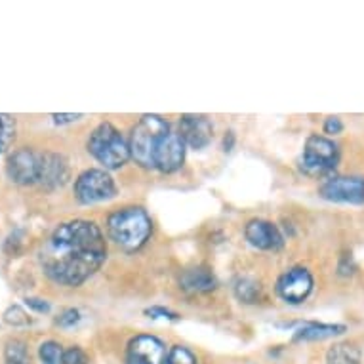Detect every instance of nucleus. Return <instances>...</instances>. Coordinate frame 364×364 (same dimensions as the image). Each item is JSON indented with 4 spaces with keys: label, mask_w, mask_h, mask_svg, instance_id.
<instances>
[{
    "label": "nucleus",
    "mask_w": 364,
    "mask_h": 364,
    "mask_svg": "<svg viewBox=\"0 0 364 364\" xmlns=\"http://www.w3.org/2000/svg\"><path fill=\"white\" fill-rule=\"evenodd\" d=\"M107 242L102 229L88 220H73L55 227L41 252L46 277L63 287H80L102 267Z\"/></svg>",
    "instance_id": "1"
},
{
    "label": "nucleus",
    "mask_w": 364,
    "mask_h": 364,
    "mask_svg": "<svg viewBox=\"0 0 364 364\" xmlns=\"http://www.w3.org/2000/svg\"><path fill=\"white\" fill-rule=\"evenodd\" d=\"M107 233L114 245L124 252H138L153 233V221L144 208L128 206L109 215Z\"/></svg>",
    "instance_id": "2"
},
{
    "label": "nucleus",
    "mask_w": 364,
    "mask_h": 364,
    "mask_svg": "<svg viewBox=\"0 0 364 364\" xmlns=\"http://www.w3.org/2000/svg\"><path fill=\"white\" fill-rule=\"evenodd\" d=\"M88 153L105 170H119L132 159L130 145L111 122H102L90 134Z\"/></svg>",
    "instance_id": "3"
},
{
    "label": "nucleus",
    "mask_w": 364,
    "mask_h": 364,
    "mask_svg": "<svg viewBox=\"0 0 364 364\" xmlns=\"http://www.w3.org/2000/svg\"><path fill=\"white\" fill-rule=\"evenodd\" d=\"M170 130V126L159 114H144L138 124L132 128L130 155L139 166L155 168V149L159 139Z\"/></svg>",
    "instance_id": "4"
},
{
    "label": "nucleus",
    "mask_w": 364,
    "mask_h": 364,
    "mask_svg": "<svg viewBox=\"0 0 364 364\" xmlns=\"http://www.w3.org/2000/svg\"><path fill=\"white\" fill-rule=\"evenodd\" d=\"M340 161V147L334 144V139L326 136H311L305 141L304 156H301V168L311 176H323L332 172Z\"/></svg>",
    "instance_id": "5"
},
{
    "label": "nucleus",
    "mask_w": 364,
    "mask_h": 364,
    "mask_svg": "<svg viewBox=\"0 0 364 364\" xmlns=\"http://www.w3.org/2000/svg\"><path fill=\"white\" fill-rule=\"evenodd\" d=\"M117 195V183L107 170L90 168L84 170L75 181V197L82 204H96L109 200Z\"/></svg>",
    "instance_id": "6"
},
{
    "label": "nucleus",
    "mask_w": 364,
    "mask_h": 364,
    "mask_svg": "<svg viewBox=\"0 0 364 364\" xmlns=\"http://www.w3.org/2000/svg\"><path fill=\"white\" fill-rule=\"evenodd\" d=\"M318 193L330 203L364 204V178L360 176H334L324 181Z\"/></svg>",
    "instance_id": "7"
},
{
    "label": "nucleus",
    "mask_w": 364,
    "mask_h": 364,
    "mask_svg": "<svg viewBox=\"0 0 364 364\" xmlns=\"http://www.w3.org/2000/svg\"><path fill=\"white\" fill-rule=\"evenodd\" d=\"M315 281L309 269L292 267L287 273H282L281 279L277 281V292L287 304L299 305L309 298L313 292Z\"/></svg>",
    "instance_id": "8"
},
{
    "label": "nucleus",
    "mask_w": 364,
    "mask_h": 364,
    "mask_svg": "<svg viewBox=\"0 0 364 364\" xmlns=\"http://www.w3.org/2000/svg\"><path fill=\"white\" fill-rule=\"evenodd\" d=\"M38 172H41V153H35L29 147H21L8 156L6 173L14 183L18 186L38 183Z\"/></svg>",
    "instance_id": "9"
},
{
    "label": "nucleus",
    "mask_w": 364,
    "mask_h": 364,
    "mask_svg": "<svg viewBox=\"0 0 364 364\" xmlns=\"http://www.w3.org/2000/svg\"><path fill=\"white\" fill-rule=\"evenodd\" d=\"M186 147L178 132L168 130L156 144L155 168L164 173H172L183 166L186 161Z\"/></svg>",
    "instance_id": "10"
},
{
    "label": "nucleus",
    "mask_w": 364,
    "mask_h": 364,
    "mask_svg": "<svg viewBox=\"0 0 364 364\" xmlns=\"http://www.w3.org/2000/svg\"><path fill=\"white\" fill-rule=\"evenodd\" d=\"M179 136L183 139V144L191 149H204L212 141L214 128L204 114H181L179 117Z\"/></svg>",
    "instance_id": "11"
},
{
    "label": "nucleus",
    "mask_w": 364,
    "mask_h": 364,
    "mask_svg": "<svg viewBox=\"0 0 364 364\" xmlns=\"http://www.w3.org/2000/svg\"><path fill=\"white\" fill-rule=\"evenodd\" d=\"M166 347L155 336H138L128 346V364H166Z\"/></svg>",
    "instance_id": "12"
},
{
    "label": "nucleus",
    "mask_w": 364,
    "mask_h": 364,
    "mask_svg": "<svg viewBox=\"0 0 364 364\" xmlns=\"http://www.w3.org/2000/svg\"><path fill=\"white\" fill-rule=\"evenodd\" d=\"M246 240L259 250H281L284 245L281 231L275 223L265 220H252L246 223Z\"/></svg>",
    "instance_id": "13"
},
{
    "label": "nucleus",
    "mask_w": 364,
    "mask_h": 364,
    "mask_svg": "<svg viewBox=\"0 0 364 364\" xmlns=\"http://www.w3.org/2000/svg\"><path fill=\"white\" fill-rule=\"evenodd\" d=\"M69 179V164L65 156L58 153H41V172H38V183L48 191H54L58 187L65 186Z\"/></svg>",
    "instance_id": "14"
},
{
    "label": "nucleus",
    "mask_w": 364,
    "mask_h": 364,
    "mask_svg": "<svg viewBox=\"0 0 364 364\" xmlns=\"http://www.w3.org/2000/svg\"><path fill=\"white\" fill-rule=\"evenodd\" d=\"M343 324H323V323H307L301 328L296 330L294 340L296 341H316V340H328L334 336H340L346 332Z\"/></svg>",
    "instance_id": "15"
},
{
    "label": "nucleus",
    "mask_w": 364,
    "mask_h": 364,
    "mask_svg": "<svg viewBox=\"0 0 364 364\" xmlns=\"http://www.w3.org/2000/svg\"><path fill=\"white\" fill-rule=\"evenodd\" d=\"M181 287L189 290V292H210L218 287L215 277L210 273L208 269L195 267L189 269L181 277Z\"/></svg>",
    "instance_id": "16"
},
{
    "label": "nucleus",
    "mask_w": 364,
    "mask_h": 364,
    "mask_svg": "<svg viewBox=\"0 0 364 364\" xmlns=\"http://www.w3.org/2000/svg\"><path fill=\"white\" fill-rule=\"evenodd\" d=\"M363 353L355 343H336L326 353V364H360Z\"/></svg>",
    "instance_id": "17"
},
{
    "label": "nucleus",
    "mask_w": 364,
    "mask_h": 364,
    "mask_svg": "<svg viewBox=\"0 0 364 364\" xmlns=\"http://www.w3.org/2000/svg\"><path fill=\"white\" fill-rule=\"evenodd\" d=\"M16 139V119L12 114L0 113V153H6Z\"/></svg>",
    "instance_id": "18"
},
{
    "label": "nucleus",
    "mask_w": 364,
    "mask_h": 364,
    "mask_svg": "<svg viewBox=\"0 0 364 364\" xmlns=\"http://www.w3.org/2000/svg\"><path fill=\"white\" fill-rule=\"evenodd\" d=\"M4 364H31L29 353L23 341L10 340L4 349Z\"/></svg>",
    "instance_id": "19"
},
{
    "label": "nucleus",
    "mask_w": 364,
    "mask_h": 364,
    "mask_svg": "<svg viewBox=\"0 0 364 364\" xmlns=\"http://www.w3.org/2000/svg\"><path fill=\"white\" fill-rule=\"evenodd\" d=\"M259 284L252 279H239L237 284H235V294L240 301H246V304H254L257 298H259Z\"/></svg>",
    "instance_id": "20"
},
{
    "label": "nucleus",
    "mask_w": 364,
    "mask_h": 364,
    "mask_svg": "<svg viewBox=\"0 0 364 364\" xmlns=\"http://www.w3.org/2000/svg\"><path fill=\"white\" fill-rule=\"evenodd\" d=\"M42 364H63V347L58 341H44L38 349Z\"/></svg>",
    "instance_id": "21"
},
{
    "label": "nucleus",
    "mask_w": 364,
    "mask_h": 364,
    "mask_svg": "<svg viewBox=\"0 0 364 364\" xmlns=\"http://www.w3.org/2000/svg\"><path fill=\"white\" fill-rule=\"evenodd\" d=\"M166 364H197V357L187 347L176 346L168 353Z\"/></svg>",
    "instance_id": "22"
},
{
    "label": "nucleus",
    "mask_w": 364,
    "mask_h": 364,
    "mask_svg": "<svg viewBox=\"0 0 364 364\" xmlns=\"http://www.w3.org/2000/svg\"><path fill=\"white\" fill-rule=\"evenodd\" d=\"M4 321L8 324H12V326H27L31 323V318L27 316L19 305H12V307H8L6 313H4Z\"/></svg>",
    "instance_id": "23"
},
{
    "label": "nucleus",
    "mask_w": 364,
    "mask_h": 364,
    "mask_svg": "<svg viewBox=\"0 0 364 364\" xmlns=\"http://www.w3.org/2000/svg\"><path fill=\"white\" fill-rule=\"evenodd\" d=\"M78 321H80V313L77 309H65L55 318V324L61 328H71V326L78 324Z\"/></svg>",
    "instance_id": "24"
},
{
    "label": "nucleus",
    "mask_w": 364,
    "mask_h": 364,
    "mask_svg": "<svg viewBox=\"0 0 364 364\" xmlns=\"http://www.w3.org/2000/svg\"><path fill=\"white\" fill-rule=\"evenodd\" d=\"M63 364H88V357L80 347H71L63 355Z\"/></svg>",
    "instance_id": "25"
},
{
    "label": "nucleus",
    "mask_w": 364,
    "mask_h": 364,
    "mask_svg": "<svg viewBox=\"0 0 364 364\" xmlns=\"http://www.w3.org/2000/svg\"><path fill=\"white\" fill-rule=\"evenodd\" d=\"M151 318H168V321H179L178 313H173L170 309H164V307H151V309L145 311Z\"/></svg>",
    "instance_id": "26"
},
{
    "label": "nucleus",
    "mask_w": 364,
    "mask_h": 364,
    "mask_svg": "<svg viewBox=\"0 0 364 364\" xmlns=\"http://www.w3.org/2000/svg\"><path fill=\"white\" fill-rule=\"evenodd\" d=\"M324 134H328V136H336V134H340L343 130V122H341L340 117H328V119L324 120L323 126Z\"/></svg>",
    "instance_id": "27"
},
{
    "label": "nucleus",
    "mask_w": 364,
    "mask_h": 364,
    "mask_svg": "<svg viewBox=\"0 0 364 364\" xmlns=\"http://www.w3.org/2000/svg\"><path fill=\"white\" fill-rule=\"evenodd\" d=\"M25 304H27V307H29V309L36 311V313H50V304L46 301V299L27 298L25 299Z\"/></svg>",
    "instance_id": "28"
},
{
    "label": "nucleus",
    "mask_w": 364,
    "mask_h": 364,
    "mask_svg": "<svg viewBox=\"0 0 364 364\" xmlns=\"http://www.w3.org/2000/svg\"><path fill=\"white\" fill-rule=\"evenodd\" d=\"M52 119H54V122L55 124H69V122H75V120H78V119H82V114H73V113H69V114H52Z\"/></svg>",
    "instance_id": "29"
}]
</instances>
